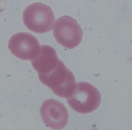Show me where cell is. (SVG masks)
<instances>
[{
  "instance_id": "2",
  "label": "cell",
  "mask_w": 132,
  "mask_h": 130,
  "mask_svg": "<svg viewBox=\"0 0 132 130\" xmlns=\"http://www.w3.org/2000/svg\"><path fill=\"white\" fill-rule=\"evenodd\" d=\"M23 22L30 30L43 34L52 30L55 17L50 7L36 2L27 6L23 14Z\"/></svg>"
},
{
  "instance_id": "5",
  "label": "cell",
  "mask_w": 132,
  "mask_h": 130,
  "mask_svg": "<svg viewBox=\"0 0 132 130\" xmlns=\"http://www.w3.org/2000/svg\"><path fill=\"white\" fill-rule=\"evenodd\" d=\"M8 47L16 57L23 60L32 61L39 54L41 46L35 36L30 33L19 32L12 35Z\"/></svg>"
},
{
  "instance_id": "4",
  "label": "cell",
  "mask_w": 132,
  "mask_h": 130,
  "mask_svg": "<svg viewBox=\"0 0 132 130\" xmlns=\"http://www.w3.org/2000/svg\"><path fill=\"white\" fill-rule=\"evenodd\" d=\"M53 35L58 43L65 48L73 49L81 43L82 30L75 19L64 16L56 21Z\"/></svg>"
},
{
  "instance_id": "6",
  "label": "cell",
  "mask_w": 132,
  "mask_h": 130,
  "mask_svg": "<svg viewBox=\"0 0 132 130\" xmlns=\"http://www.w3.org/2000/svg\"><path fill=\"white\" fill-rule=\"evenodd\" d=\"M45 124L53 129L63 128L68 121V112L62 103L53 99L45 101L40 108Z\"/></svg>"
},
{
  "instance_id": "7",
  "label": "cell",
  "mask_w": 132,
  "mask_h": 130,
  "mask_svg": "<svg viewBox=\"0 0 132 130\" xmlns=\"http://www.w3.org/2000/svg\"><path fill=\"white\" fill-rule=\"evenodd\" d=\"M62 61L58 57L55 49L50 45L41 46L38 56L32 61V66L38 77L50 73Z\"/></svg>"
},
{
  "instance_id": "1",
  "label": "cell",
  "mask_w": 132,
  "mask_h": 130,
  "mask_svg": "<svg viewBox=\"0 0 132 130\" xmlns=\"http://www.w3.org/2000/svg\"><path fill=\"white\" fill-rule=\"evenodd\" d=\"M38 77L43 85L60 97L68 98L75 91L77 85L75 77L62 61L50 73Z\"/></svg>"
},
{
  "instance_id": "3",
  "label": "cell",
  "mask_w": 132,
  "mask_h": 130,
  "mask_svg": "<svg viewBox=\"0 0 132 130\" xmlns=\"http://www.w3.org/2000/svg\"><path fill=\"white\" fill-rule=\"evenodd\" d=\"M67 103L75 111L80 114H89L100 106L101 94L90 83L78 82L73 94L68 98Z\"/></svg>"
}]
</instances>
